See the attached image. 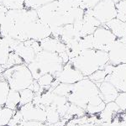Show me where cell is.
I'll use <instances>...</instances> for the list:
<instances>
[{
  "instance_id": "1",
  "label": "cell",
  "mask_w": 126,
  "mask_h": 126,
  "mask_svg": "<svg viewBox=\"0 0 126 126\" xmlns=\"http://www.w3.org/2000/svg\"><path fill=\"white\" fill-rule=\"evenodd\" d=\"M109 61L108 52L96 49H87L82 50L78 56L70 62L85 78H88L96 71L104 69Z\"/></svg>"
},
{
  "instance_id": "2",
  "label": "cell",
  "mask_w": 126,
  "mask_h": 126,
  "mask_svg": "<svg viewBox=\"0 0 126 126\" xmlns=\"http://www.w3.org/2000/svg\"><path fill=\"white\" fill-rule=\"evenodd\" d=\"M34 80H38L45 74L55 76L62 70L64 64L59 54L41 50L35 55L33 62L27 65Z\"/></svg>"
},
{
  "instance_id": "3",
  "label": "cell",
  "mask_w": 126,
  "mask_h": 126,
  "mask_svg": "<svg viewBox=\"0 0 126 126\" xmlns=\"http://www.w3.org/2000/svg\"><path fill=\"white\" fill-rule=\"evenodd\" d=\"M2 75L9 83L10 89L19 92L29 88L34 81L26 64L16 65L6 69Z\"/></svg>"
},
{
  "instance_id": "4",
  "label": "cell",
  "mask_w": 126,
  "mask_h": 126,
  "mask_svg": "<svg viewBox=\"0 0 126 126\" xmlns=\"http://www.w3.org/2000/svg\"><path fill=\"white\" fill-rule=\"evenodd\" d=\"M93 49L108 52L117 38L112 33L111 30L104 24H103L97 27L93 34Z\"/></svg>"
},
{
  "instance_id": "5",
  "label": "cell",
  "mask_w": 126,
  "mask_h": 126,
  "mask_svg": "<svg viewBox=\"0 0 126 126\" xmlns=\"http://www.w3.org/2000/svg\"><path fill=\"white\" fill-rule=\"evenodd\" d=\"M93 15L101 24H106L111 19L116 18V8L113 0H99L93 9H92Z\"/></svg>"
},
{
  "instance_id": "6",
  "label": "cell",
  "mask_w": 126,
  "mask_h": 126,
  "mask_svg": "<svg viewBox=\"0 0 126 126\" xmlns=\"http://www.w3.org/2000/svg\"><path fill=\"white\" fill-rule=\"evenodd\" d=\"M54 77L61 83H66V84H74L85 78L80 71L75 67V66L70 61L66 64H65L62 70L56 73Z\"/></svg>"
},
{
  "instance_id": "7",
  "label": "cell",
  "mask_w": 126,
  "mask_h": 126,
  "mask_svg": "<svg viewBox=\"0 0 126 126\" xmlns=\"http://www.w3.org/2000/svg\"><path fill=\"white\" fill-rule=\"evenodd\" d=\"M105 81L113 84L119 93H126V64L115 66L113 72L106 76Z\"/></svg>"
},
{
  "instance_id": "8",
  "label": "cell",
  "mask_w": 126,
  "mask_h": 126,
  "mask_svg": "<svg viewBox=\"0 0 126 126\" xmlns=\"http://www.w3.org/2000/svg\"><path fill=\"white\" fill-rule=\"evenodd\" d=\"M23 114V119L25 121H38L40 123L46 122V112L45 109L35 106L33 103H27L19 108Z\"/></svg>"
},
{
  "instance_id": "9",
  "label": "cell",
  "mask_w": 126,
  "mask_h": 126,
  "mask_svg": "<svg viewBox=\"0 0 126 126\" xmlns=\"http://www.w3.org/2000/svg\"><path fill=\"white\" fill-rule=\"evenodd\" d=\"M109 54V63L118 66L120 64H126V43L117 39L108 51Z\"/></svg>"
},
{
  "instance_id": "10",
  "label": "cell",
  "mask_w": 126,
  "mask_h": 126,
  "mask_svg": "<svg viewBox=\"0 0 126 126\" xmlns=\"http://www.w3.org/2000/svg\"><path fill=\"white\" fill-rule=\"evenodd\" d=\"M42 50H46L49 52L60 54L62 52L66 51V46L60 39L55 38L53 36H49L40 41Z\"/></svg>"
},
{
  "instance_id": "11",
  "label": "cell",
  "mask_w": 126,
  "mask_h": 126,
  "mask_svg": "<svg viewBox=\"0 0 126 126\" xmlns=\"http://www.w3.org/2000/svg\"><path fill=\"white\" fill-rule=\"evenodd\" d=\"M97 86L99 89L100 97L103 102L105 103L114 102L119 92L113 84L107 81H103V82L97 84Z\"/></svg>"
},
{
  "instance_id": "12",
  "label": "cell",
  "mask_w": 126,
  "mask_h": 126,
  "mask_svg": "<svg viewBox=\"0 0 126 126\" xmlns=\"http://www.w3.org/2000/svg\"><path fill=\"white\" fill-rule=\"evenodd\" d=\"M31 40H26L24 42H19V45L16 46L14 51L17 53L23 59L24 64L28 65L31 62H33L35 57V52L31 47Z\"/></svg>"
},
{
  "instance_id": "13",
  "label": "cell",
  "mask_w": 126,
  "mask_h": 126,
  "mask_svg": "<svg viewBox=\"0 0 126 126\" xmlns=\"http://www.w3.org/2000/svg\"><path fill=\"white\" fill-rule=\"evenodd\" d=\"M111 30V32L116 36L117 39L126 37V24L117 18L111 19L110 21L104 24Z\"/></svg>"
},
{
  "instance_id": "14",
  "label": "cell",
  "mask_w": 126,
  "mask_h": 126,
  "mask_svg": "<svg viewBox=\"0 0 126 126\" xmlns=\"http://www.w3.org/2000/svg\"><path fill=\"white\" fill-rule=\"evenodd\" d=\"M19 103H20L19 92V91L13 90V89H10L4 106L16 111L17 109H19Z\"/></svg>"
},
{
  "instance_id": "15",
  "label": "cell",
  "mask_w": 126,
  "mask_h": 126,
  "mask_svg": "<svg viewBox=\"0 0 126 126\" xmlns=\"http://www.w3.org/2000/svg\"><path fill=\"white\" fill-rule=\"evenodd\" d=\"M9 91L10 87L9 83L3 78V75L0 74V107H3L5 105Z\"/></svg>"
},
{
  "instance_id": "16",
  "label": "cell",
  "mask_w": 126,
  "mask_h": 126,
  "mask_svg": "<svg viewBox=\"0 0 126 126\" xmlns=\"http://www.w3.org/2000/svg\"><path fill=\"white\" fill-rule=\"evenodd\" d=\"M15 113V110L5 106L0 107V126H7L9 125Z\"/></svg>"
},
{
  "instance_id": "17",
  "label": "cell",
  "mask_w": 126,
  "mask_h": 126,
  "mask_svg": "<svg viewBox=\"0 0 126 126\" xmlns=\"http://www.w3.org/2000/svg\"><path fill=\"white\" fill-rule=\"evenodd\" d=\"M10 52H11V50L9 46L3 38L0 37V66H4L7 63Z\"/></svg>"
},
{
  "instance_id": "18",
  "label": "cell",
  "mask_w": 126,
  "mask_h": 126,
  "mask_svg": "<svg viewBox=\"0 0 126 126\" xmlns=\"http://www.w3.org/2000/svg\"><path fill=\"white\" fill-rule=\"evenodd\" d=\"M46 123L50 124V125H55V124L57 123V122L62 119L55 107H52V106L46 107Z\"/></svg>"
},
{
  "instance_id": "19",
  "label": "cell",
  "mask_w": 126,
  "mask_h": 126,
  "mask_svg": "<svg viewBox=\"0 0 126 126\" xmlns=\"http://www.w3.org/2000/svg\"><path fill=\"white\" fill-rule=\"evenodd\" d=\"M20 103H19V108L23 105H25L27 103H32L33 98L34 97V93L32 90H30V88H26L24 90L20 91Z\"/></svg>"
},
{
  "instance_id": "20",
  "label": "cell",
  "mask_w": 126,
  "mask_h": 126,
  "mask_svg": "<svg viewBox=\"0 0 126 126\" xmlns=\"http://www.w3.org/2000/svg\"><path fill=\"white\" fill-rule=\"evenodd\" d=\"M21 64H24L23 59L20 57L17 53H15V51H11L9 53L7 63L3 66V67H4L6 70V69L12 67V66H16V65H21Z\"/></svg>"
},
{
  "instance_id": "21",
  "label": "cell",
  "mask_w": 126,
  "mask_h": 126,
  "mask_svg": "<svg viewBox=\"0 0 126 126\" xmlns=\"http://www.w3.org/2000/svg\"><path fill=\"white\" fill-rule=\"evenodd\" d=\"M56 0H24V8L31 9H37L41 6L52 3Z\"/></svg>"
},
{
  "instance_id": "22",
  "label": "cell",
  "mask_w": 126,
  "mask_h": 126,
  "mask_svg": "<svg viewBox=\"0 0 126 126\" xmlns=\"http://www.w3.org/2000/svg\"><path fill=\"white\" fill-rule=\"evenodd\" d=\"M116 18L123 22H126V0H122L115 3Z\"/></svg>"
},
{
  "instance_id": "23",
  "label": "cell",
  "mask_w": 126,
  "mask_h": 126,
  "mask_svg": "<svg viewBox=\"0 0 126 126\" xmlns=\"http://www.w3.org/2000/svg\"><path fill=\"white\" fill-rule=\"evenodd\" d=\"M2 4L8 10L22 9L24 8V0H3Z\"/></svg>"
},
{
  "instance_id": "24",
  "label": "cell",
  "mask_w": 126,
  "mask_h": 126,
  "mask_svg": "<svg viewBox=\"0 0 126 126\" xmlns=\"http://www.w3.org/2000/svg\"><path fill=\"white\" fill-rule=\"evenodd\" d=\"M72 84H66V83H60L56 87L52 90L55 94L59 95V96L66 97L69 95L72 90Z\"/></svg>"
},
{
  "instance_id": "25",
  "label": "cell",
  "mask_w": 126,
  "mask_h": 126,
  "mask_svg": "<svg viewBox=\"0 0 126 126\" xmlns=\"http://www.w3.org/2000/svg\"><path fill=\"white\" fill-rule=\"evenodd\" d=\"M106 72L105 71L102 69V70H97L95 72H93L92 75L88 77V78L90 79L91 81H93L95 84H98V83L103 82V81H105V78H106Z\"/></svg>"
},
{
  "instance_id": "26",
  "label": "cell",
  "mask_w": 126,
  "mask_h": 126,
  "mask_svg": "<svg viewBox=\"0 0 126 126\" xmlns=\"http://www.w3.org/2000/svg\"><path fill=\"white\" fill-rule=\"evenodd\" d=\"M23 120H24L23 114H22L21 111H20L19 109H17V110L15 111L14 116L12 117L11 120L9 121L8 126H17V125H19Z\"/></svg>"
},
{
  "instance_id": "27",
  "label": "cell",
  "mask_w": 126,
  "mask_h": 126,
  "mask_svg": "<svg viewBox=\"0 0 126 126\" xmlns=\"http://www.w3.org/2000/svg\"><path fill=\"white\" fill-rule=\"evenodd\" d=\"M114 102L118 104L120 110L126 112V93H119Z\"/></svg>"
},
{
  "instance_id": "28",
  "label": "cell",
  "mask_w": 126,
  "mask_h": 126,
  "mask_svg": "<svg viewBox=\"0 0 126 126\" xmlns=\"http://www.w3.org/2000/svg\"><path fill=\"white\" fill-rule=\"evenodd\" d=\"M79 1V7L81 9L86 10L88 9H93L99 0H78Z\"/></svg>"
},
{
  "instance_id": "29",
  "label": "cell",
  "mask_w": 126,
  "mask_h": 126,
  "mask_svg": "<svg viewBox=\"0 0 126 126\" xmlns=\"http://www.w3.org/2000/svg\"><path fill=\"white\" fill-rule=\"evenodd\" d=\"M42 124L44 123H40L38 121H25L23 120L19 125H21L22 126H41Z\"/></svg>"
},
{
  "instance_id": "30",
  "label": "cell",
  "mask_w": 126,
  "mask_h": 126,
  "mask_svg": "<svg viewBox=\"0 0 126 126\" xmlns=\"http://www.w3.org/2000/svg\"><path fill=\"white\" fill-rule=\"evenodd\" d=\"M120 126H126V121L124 120V121L120 122Z\"/></svg>"
},
{
  "instance_id": "31",
  "label": "cell",
  "mask_w": 126,
  "mask_h": 126,
  "mask_svg": "<svg viewBox=\"0 0 126 126\" xmlns=\"http://www.w3.org/2000/svg\"><path fill=\"white\" fill-rule=\"evenodd\" d=\"M113 1L115 3H118V2H119V1H122V0H113Z\"/></svg>"
},
{
  "instance_id": "32",
  "label": "cell",
  "mask_w": 126,
  "mask_h": 126,
  "mask_svg": "<svg viewBox=\"0 0 126 126\" xmlns=\"http://www.w3.org/2000/svg\"><path fill=\"white\" fill-rule=\"evenodd\" d=\"M0 27H1V24H0Z\"/></svg>"
},
{
  "instance_id": "33",
  "label": "cell",
  "mask_w": 126,
  "mask_h": 126,
  "mask_svg": "<svg viewBox=\"0 0 126 126\" xmlns=\"http://www.w3.org/2000/svg\"><path fill=\"white\" fill-rule=\"evenodd\" d=\"M125 24H126V22H125Z\"/></svg>"
},
{
  "instance_id": "34",
  "label": "cell",
  "mask_w": 126,
  "mask_h": 126,
  "mask_svg": "<svg viewBox=\"0 0 126 126\" xmlns=\"http://www.w3.org/2000/svg\"><path fill=\"white\" fill-rule=\"evenodd\" d=\"M7 126H8V125H7Z\"/></svg>"
}]
</instances>
